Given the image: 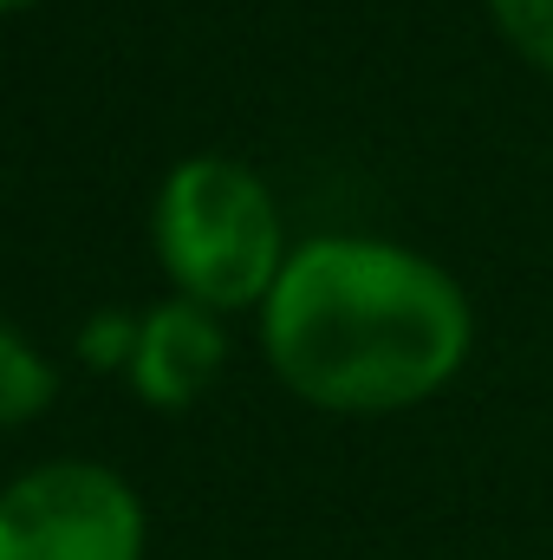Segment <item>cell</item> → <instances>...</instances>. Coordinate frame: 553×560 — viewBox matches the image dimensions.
I'll return each instance as SVG.
<instances>
[{
  "label": "cell",
  "mask_w": 553,
  "mask_h": 560,
  "mask_svg": "<svg viewBox=\"0 0 553 560\" xmlns=\"http://www.w3.org/2000/svg\"><path fill=\"white\" fill-rule=\"evenodd\" d=\"M131 346H138V319L118 313V306H105V313H92V319L79 326V352H85V365H98V372H125V365H131Z\"/></svg>",
  "instance_id": "cell-7"
},
{
  "label": "cell",
  "mask_w": 553,
  "mask_h": 560,
  "mask_svg": "<svg viewBox=\"0 0 553 560\" xmlns=\"http://www.w3.org/2000/svg\"><path fill=\"white\" fill-rule=\"evenodd\" d=\"M222 359H228L222 313L169 293L150 313H138V346H131L125 378H131V392H138L150 411H189L215 385Z\"/></svg>",
  "instance_id": "cell-4"
},
{
  "label": "cell",
  "mask_w": 553,
  "mask_h": 560,
  "mask_svg": "<svg viewBox=\"0 0 553 560\" xmlns=\"http://www.w3.org/2000/svg\"><path fill=\"white\" fill-rule=\"evenodd\" d=\"M489 20L528 66L553 72V0H489Z\"/></svg>",
  "instance_id": "cell-6"
},
{
  "label": "cell",
  "mask_w": 553,
  "mask_h": 560,
  "mask_svg": "<svg viewBox=\"0 0 553 560\" xmlns=\"http://www.w3.org/2000/svg\"><path fill=\"white\" fill-rule=\"evenodd\" d=\"M20 7H33V0H0V13H20Z\"/></svg>",
  "instance_id": "cell-8"
},
{
  "label": "cell",
  "mask_w": 553,
  "mask_h": 560,
  "mask_svg": "<svg viewBox=\"0 0 553 560\" xmlns=\"http://www.w3.org/2000/svg\"><path fill=\"white\" fill-rule=\"evenodd\" d=\"M475 339L456 275L385 235H313L261 300L274 378L345 418H385L436 398Z\"/></svg>",
  "instance_id": "cell-1"
},
{
  "label": "cell",
  "mask_w": 553,
  "mask_h": 560,
  "mask_svg": "<svg viewBox=\"0 0 553 560\" xmlns=\"http://www.w3.org/2000/svg\"><path fill=\"white\" fill-rule=\"evenodd\" d=\"M150 235H156V268L169 275V287L215 313L261 306L293 255L274 189L248 163L215 156V150L183 156L163 176Z\"/></svg>",
  "instance_id": "cell-2"
},
{
  "label": "cell",
  "mask_w": 553,
  "mask_h": 560,
  "mask_svg": "<svg viewBox=\"0 0 553 560\" xmlns=\"http://www.w3.org/2000/svg\"><path fill=\"white\" fill-rule=\"evenodd\" d=\"M52 398H59L52 359H46L20 326L0 319V423H33Z\"/></svg>",
  "instance_id": "cell-5"
},
{
  "label": "cell",
  "mask_w": 553,
  "mask_h": 560,
  "mask_svg": "<svg viewBox=\"0 0 553 560\" xmlns=\"http://www.w3.org/2000/svg\"><path fill=\"white\" fill-rule=\"evenodd\" d=\"M0 560H143V502L105 463H39L0 489Z\"/></svg>",
  "instance_id": "cell-3"
}]
</instances>
